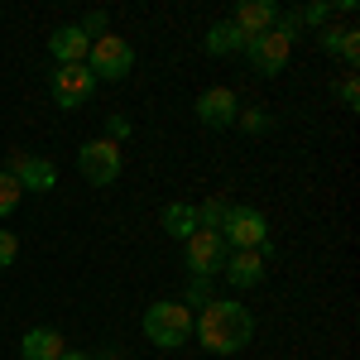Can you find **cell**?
Returning a JSON list of instances; mask_svg holds the SVG:
<instances>
[{
    "instance_id": "cell-1",
    "label": "cell",
    "mask_w": 360,
    "mask_h": 360,
    "mask_svg": "<svg viewBox=\"0 0 360 360\" xmlns=\"http://www.w3.org/2000/svg\"><path fill=\"white\" fill-rule=\"evenodd\" d=\"M193 332L202 336L207 351L236 356L240 346H250V336H255V317H250V307L231 303V298H212V303L202 307V317L193 322Z\"/></svg>"
},
{
    "instance_id": "cell-2",
    "label": "cell",
    "mask_w": 360,
    "mask_h": 360,
    "mask_svg": "<svg viewBox=\"0 0 360 360\" xmlns=\"http://www.w3.org/2000/svg\"><path fill=\"white\" fill-rule=\"evenodd\" d=\"M193 332V312H188V303H173V298H164V303H154L149 312H144V336L154 341V346H183V336Z\"/></svg>"
},
{
    "instance_id": "cell-3",
    "label": "cell",
    "mask_w": 360,
    "mask_h": 360,
    "mask_svg": "<svg viewBox=\"0 0 360 360\" xmlns=\"http://www.w3.org/2000/svg\"><path fill=\"white\" fill-rule=\"evenodd\" d=\"M86 72L101 77V82H120V77L135 72V49L125 39H115V34H101L91 44V53H86Z\"/></svg>"
},
{
    "instance_id": "cell-4",
    "label": "cell",
    "mask_w": 360,
    "mask_h": 360,
    "mask_svg": "<svg viewBox=\"0 0 360 360\" xmlns=\"http://www.w3.org/2000/svg\"><path fill=\"white\" fill-rule=\"evenodd\" d=\"M77 168H82L86 183H96V188H106L120 178V144L111 139H86L82 149H77Z\"/></svg>"
},
{
    "instance_id": "cell-5",
    "label": "cell",
    "mask_w": 360,
    "mask_h": 360,
    "mask_svg": "<svg viewBox=\"0 0 360 360\" xmlns=\"http://www.w3.org/2000/svg\"><path fill=\"white\" fill-rule=\"evenodd\" d=\"M221 240L236 250H259L269 240V231H264V217L255 212V207H226V221H221Z\"/></svg>"
},
{
    "instance_id": "cell-6",
    "label": "cell",
    "mask_w": 360,
    "mask_h": 360,
    "mask_svg": "<svg viewBox=\"0 0 360 360\" xmlns=\"http://www.w3.org/2000/svg\"><path fill=\"white\" fill-rule=\"evenodd\" d=\"M226 255H231V245L221 240V231H193L188 236V269L197 278H212L217 269H226Z\"/></svg>"
},
{
    "instance_id": "cell-7",
    "label": "cell",
    "mask_w": 360,
    "mask_h": 360,
    "mask_svg": "<svg viewBox=\"0 0 360 360\" xmlns=\"http://www.w3.org/2000/svg\"><path fill=\"white\" fill-rule=\"evenodd\" d=\"M10 178H20V188L25 193H49L58 183V168L49 159H39V154H25V149H15L10 154V168H5Z\"/></svg>"
},
{
    "instance_id": "cell-8",
    "label": "cell",
    "mask_w": 360,
    "mask_h": 360,
    "mask_svg": "<svg viewBox=\"0 0 360 360\" xmlns=\"http://www.w3.org/2000/svg\"><path fill=\"white\" fill-rule=\"evenodd\" d=\"M91 86H96V77L86 72V63H68V68L53 72V101L63 111H72V106H82L91 96Z\"/></svg>"
},
{
    "instance_id": "cell-9",
    "label": "cell",
    "mask_w": 360,
    "mask_h": 360,
    "mask_svg": "<svg viewBox=\"0 0 360 360\" xmlns=\"http://www.w3.org/2000/svg\"><path fill=\"white\" fill-rule=\"evenodd\" d=\"M236 115H240V106H236V91H231V86H207V91L197 96V120H202L207 130L236 125Z\"/></svg>"
},
{
    "instance_id": "cell-10",
    "label": "cell",
    "mask_w": 360,
    "mask_h": 360,
    "mask_svg": "<svg viewBox=\"0 0 360 360\" xmlns=\"http://www.w3.org/2000/svg\"><path fill=\"white\" fill-rule=\"evenodd\" d=\"M288 53H293V39H283V34H274V29L245 44V58L259 68V72H269V77L288 68Z\"/></svg>"
},
{
    "instance_id": "cell-11",
    "label": "cell",
    "mask_w": 360,
    "mask_h": 360,
    "mask_svg": "<svg viewBox=\"0 0 360 360\" xmlns=\"http://www.w3.org/2000/svg\"><path fill=\"white\" fill-rule=\"evenodd\" d=\"M274 15H278L274 0H245V5L231 15V25L240 29L245 39H259V34H269V29H274Z\"/></svg>"
},
{
    "instance_id": "cell-12",
    "label": "cell",
    "mask_w": 360,
    "mask_h": 360,
    "mask_svg": "<svg viewBox=\"0 0 360 360\" xmlns=\"http://www.w3.org/2000/svg\"><path fill=\"white\" fill-rule=\"evenodd\" d=\"M49 49H53L58 68H68V63H86V53H91V39H86L77 25H68V29H58L53 39H49Z\"/></svg>"
},
{
    "instance_id": "cell-13",
    "label": "cell",
    "mask_w": 360,
    "mask_h": 360,
    "mask_svg": "<svg viewBox=\"0 0 360 360\" xmlns=\"http://www.w3.org/2000/svg\"><path fill=\"white\" fill-rule=\"evenodd\" d=\"M236 288H250V283H259L264 278V259L255 255V250H236V255H226V269H221Z\"/></svg>"
},
{
    "instance_id": "cell-14",
    "label": "cell",
    "mask_w": 360,
    "mask_h": 360,
    "mask_svg": "<svg viewBox=\"0 0 360 360\" xmlns=\"http://www.w3.org/2000/svg\"><path fill=\"white\" fill-rule=\"evenodd\" d=\"M25 360H63V336L53 332V327H34V332H25Z\"/></svg>"
},
{
    "instance_id": "cell-15",
    "label": "cell",
    "mask_w": 360,
    "mask_h": 360,
    "mask_svg": "<svg viewBox=\"0 0 360 360\" xmlns=\"http://www.w3.org/2000/svg\"><path fill=\"white\" fill-rule=\"evenodd\" d=\"M164 231L173 236V240H188L197 231V207H188V202H168L164 207Z\"/></svg>"
},
{
    "instance_id": "cell-16",
    "label": "cell",
    "mask_w": 360,
    "mask_h": 360,
    "mask_svg": "<svg viewBox=\"0 0 360 360\" xmlns=\"http://www.w3.org/2000/svg\"><path fill=\"white\" fill-rule=\"evenodd\" d=\"M245 34L231 25V20H221V25H212V34H207V53H245Z\"/></svg>"
},
{
    "instance_id": "cell-17",
    "label": "cell",
    "mask_w": 360,
    "mask_h": 360,
    "mask_svg": "<svg viewBox=\"0 0 360 360\" xmlns=\"http://www.w3.org/2000/svg\"><path fill=\"white\" fill-rule=\"evenodd\" d=\"M322 49H327V53H341L346 63H356L360 58V34L356 29H327V34H322Z\"/></svg>"
},
{
    "instance_id": "cell-18",
    "label": "cell",
    "mask_w": 360,
    "mask_h": 360,
    "mask_svg": "<svg viewBox=\"0 0 360 360\" xmlns=\"http://www.w3.org/2000/svg\"><path fill=\"white\" fill-rule=\"evenodd\" d=\"M221 221H226V202L207 197V202L197 207V231H221Z\"/></svg>"
},
{
    "instance_id": "cell-19",
    "label": "cell",
    "mask_w": 360,
    "mask_h": 360,
    "mask_svg": "<svg viewBox=\"0 0 360 360\" xmlns=\"http://www.w3.org/2000/svg\"><path fill=\"white\" fill-rule=\"evenodd\" d=\"M20 197H25V188H20V178H10V173L0 168V217H10V212L20 207Z\"/></svg>"
},
{
    "instance_id": "cell-20",
    "label": "cell",
    "mask_w": 360,
    "mask_h": 360,
    "mask_svg": "<svg viewBox=\"0 0 360 360\" xmlns=\"http://www.w3.org/2000/svg\"><path fill=\"white\" fill-rule=\"evenodd\" d=\"M106 25H111V20H106V10H91V15H86V20H82V25H77V29H82L86 39L96 44L101 34H111V29H106Z\"/></svg>"
},
{
    "instance_id": "cell-21",
    "label": "cell",
    "mask_w": 360,
    "mask_h": 360,
    "mask_svg": "<svg viewBox=\"0 0 360 360\" xmlns=\"http://www.w3.org/2000/svg\"><path fill=\"white\" fill-rule=\"evenodd\" d=\"M236 120L245 125L250 135H259V130H269V111H259V106H250V111H240Z\"/></svg>"
},
{
    "instance_id": "cell-22",
    "label": "cell",
    "mask_w": 360,
    "mask_h": 360,
    "mask_svg": "<svg viewBox=\"0 0 360 360\" xmlns=\"http://www.w3.org/2000/svg\"><path fill=\"white\" fill-rule=\"evenodd\" d=\"M15 255H20V240H15V231H0V269H5V264H15Z\"/></svg>"
},
{
    "instance_id": "cell-23",
    "label": "cell",
    "mask_w": 360,
    "mask_h": 360,
    "mask_svg": "<svg viewBox=\"0 0 360 360\" xmlns=\"http://www.w3.org/2000/svg\"><path fill=\"white\" fill-rule=\"evenodd\" d=\"M341 106H346V111H360V82H356V77L341 82Z\"/></svg>"
},
{
    "instance_id": "cell-24",
    "label": "cell",
    "mask_w": 360,
    "mask_h": 360,
    "mask_svg": "<svg viewBox=\"0 0 360 360\" xmlns=\"http://www.w3.org/2000/svg\"><path fill=\"white\" fill-rule=\"evenodd\" d=\"M106 135H111V144H120V139L130 135V120H125V115H111V120H106Z\"/></svg>"
},
{
    "instance_id": "cell-25",
    "label": "cell",
    "mask_w": 360,
    "mask_h": 360,
    "mask_svg": "<svg viewBox=\"0 0 360 360\" xmlns=\"http://www.w3.org/2000/svg\"><path fill=\"white\" fill-rule=\"evenodd\" d=\"M188 303H212V288H207V278H193V288H188Z\"/></svg>"
},
{
    "instance_id": "cell-26",
    "label": "cell",
    "mask_w": 360,
    "mask_h": 360,
    "mask_svg": "<svg viewBox=\"0 0 360 360\" xmlns=\"http://www.w3.org/2000/svg\"><path fill=\"white\" fill-rule=\"evenodd\" d=\"M303 15V25H322L327 15H332V5H307V10H298Z\"/></svg>"
},
{
    "instance_id": "cell-27",
    "label": "cell",
    "mask_w": 360,
    "mask_h": 360,
    "mask_svg": "<svg viewBox=\"0 0 360 360\" xmlns=\"http://www.w3.org/2000/svg\"><path fill=\"white\" fill-rule=\"evenodd\" d=\"M63 360H91V356H82V351H63Z\"/></svg>"
}]
</instances>
